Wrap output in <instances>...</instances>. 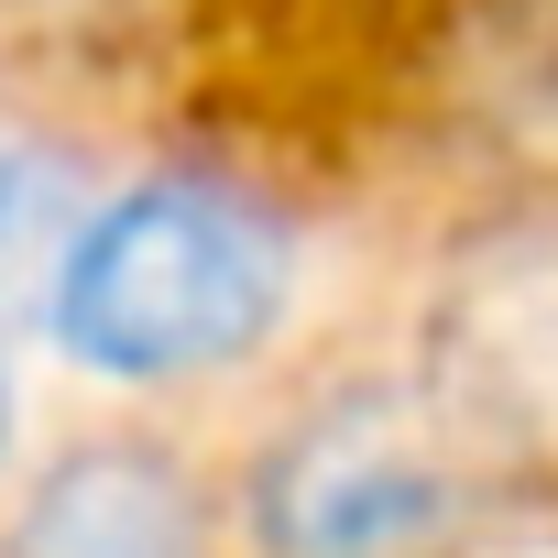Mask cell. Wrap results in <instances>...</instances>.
<instances>
[{
	"mask_svg": "<svg viewBox=\"0 0 558 558\" xmlns=\"http://www.w3.org/2000/svg\"><path fill=\"white\" fill-rule=\"evenodd\" d=\"M286 286H296L286 208L252 197L241 175L175 165L121 186L110 208H77L45 286V329L99 384H186L252 362L286 318Z\"/></svg>",
	"mask_w": 558,
	"mask_h": 558,
	"instance_id": "6da1fadb",
	"label": "cell"
},
{
	"mask_svg": "<svg viewBox=\"0 0 558 558\" xmlns=\"http://www.w3.org/2000/svg\"><path fill=\"white\" fill-rule=\"evenodd\" d=\"M449 514H460V482L438 460V427L384 384L318 405L252 471L263 558H416L427 536H449Z\"/></svg>",
	"mask_w": 558,
	"mask_h": 558,
	"instance_id": "7a4b0ae2",
	"label": "cell"
},
{
	"mask_svg": "<svg viewBox=\"0 0 558 558\" xmlns=\"http://www.w3.org/2000/svg\"><path fill=\"white\" fill-rule=\"evenodd\" d=\"M0 558H219L208 493L154 438H88L34 471L0 525Z\"/></svg>",
	"mask_w": 558,
	"mask_h": 558,
	"instance_id": "3957f363",
	"label": "cell"
},
{
	"mask_svg": "<svg viewBox=\"0 0 558 558\" xmlns=\"http://www.w3.org/2000/svg\"><path fill=\"white\" fill-rule=\"evenodd\" d=\"M66 230H77L66 175H56L34 143H12V132H0V318H34V307H45Z\"/></svg>",
	"mask_w": 558,
	"mask_h": 558,
	"instance_id": "277c9868",
	"label": "cell"
},
{
	"mask_svg": "<svg viewBox=\"0 0 558 558\" xmlns=\"http://www.w3.org/2000/svg\"><path fill=\"white\" fill-rule=\"evenodd\" d=\"M0 449H12V373H0Z\"/></svg>",
	"mask_w": 558,
	"mask_h": 558,
	"instance_id": "5b68a950",
	"label": "cell"
}]
</instances>
